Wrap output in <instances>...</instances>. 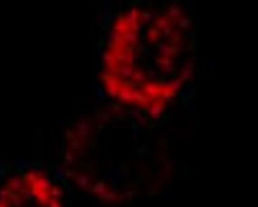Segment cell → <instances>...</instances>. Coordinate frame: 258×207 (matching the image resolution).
<instances>
[{"label": "cell", "mask_w": 258, "mask_h": 207, "mask_svg": "<svg viewBox=\"0 0 258 207\" xmlns=\"http://www.w3.org/2000/svg\"><path fill=\"white\" fill-rule=\"evenodd\" d=\"M20 193L23 195V197H24V198H27V200L32 201V197H33V195H32L31 189H28V188H22V189H20Z\"/></svg>", "instance_id": "27"}, {"label": "cell", "mask_w": 258, "mask_h": 207, "mask_svg": "<svg viewBox=\"0 0 258 207\" xmlns=\"http://www.w3.org/2000/svg\"><path fill=\"white\" fill-rule=\"evenodd\" d=\"M51 195H52L53 198H56V197L62 195V192H61V189L59 187H51Z\"/></svg>", "instance_id": "28"}, {"label": "cell", "mask_w": 258, "mask_h": 207, "mask_svg": "<svg viewBox=\"0 0 258 207\" xmlns=\"http://www.w3.org/2000/svg\"><path fill=\"white\" fill-rule=\"evenodd\" d=\"M70 146H71V149L74 151H78V153H84L85 146L79 139H75V137H74V139H71L70 140Z\"/></svg>", "instance_id": "15"}, {"label": "cell", "mask_w": 258, "mask_h": 207, "mask_svg": "<svg viewBox=\"0 0 258 207\" xmlns=\"http://www.w3.org/2000/svg\"><path fill=\"white\" fill-rule=\"evenodd\" d=\"M172 95H174V93L172 92V89H169L168 87H165V85H163V88H161V93H160V97L163 99H169Z\"/></svg>", "instance_id": "21"}, {"label": "cell", "mask_w": 258, "mask_h": 207, "mask_svg": "<svg viewBox=\"0 0 258 207\" xmlns=\"http://www.w3.org/2000/svg\"><path fill=\"white\" fill-rule=\"evenodd\" d=\"M152 17H153V14H152V13L149 11V10H144V11L141 13V18H143L144 22H149Z\"/></svg>", "instance_id": "30"}, {"label": "cell", "mask_w": 258, "mask_h": 207, "mask_svg": "<svg viewBox=\"0 0 258 207\" xmlns=\"http://www.w3.org/2000/svg\"><path fill=\"white\" fill-rule=\"evenodd\" d=\"M158 145L164 147V146H165V140H159V141H158Z\"/></svg>", "instance_id": "40"}, {"label": "cell", "mask_w": 258, "mask_h": 207, "mask_svg": "<svg viewBox=\"0 0 258 207\" xmlns=\"http://www.w3.org/2000/svg\"><path fill=\"white\" fill-rule=\"evenodd\" d=\"M102 200L106 201V202H115L118 200V195L116 192H111V191H107L106 193L102 195Z\"/></svg>", "instance_id": "18"}, {"label": "cell", "mask_w": 258, "mask_h": 207, "mask_svg": "<svg viewBox=\"0 0 258 207\" xmlns=\"http://www.w3.org/2000/svg\"><path fill=\"white\" fill-rule=\"evenodd\" d=\"M146 75H150V76H153V78H156V76H158V73L155 71V69H154L152 65H149V66H147Z\"/></svg>", "instance_id": "32"}, {"label": "cell", "mask_w": 258, "mask_h": 207, "mask_svg": "<svg viewBox=\"0 0 258 207\" xmlns=\"http://www.w3.org/2000/svg\"><path fill=\"white\" fill-rule=\"evenodd\" d=\"M90 191L93 192V193H96V195H103V193H106L107 191H108V187L103 183V182H98V183H96L94 184L92 188H90Z\"/></svg>", "instance_id": "14"}, {"label": "cell", "mask_w": 258, "mask_h": 207, "mask_svg": "<svg viewBox=\"0 0 258 207\" xmlns=\"http://www.w3.org/2000/svg\"><path fill=\"white\" fill-rule=\"evenodd\" d=\"M65 161H66V163L75 161V155H74L73 151H71V150H69V149H67V150L65 151Z\"/></svg>", "instance_id": "25"}, {"label": "cell", "mask_w": 258, "mask_h": 207, "mask_svg": "<svg viewBox=\"0 0 258 207\" xmlns=\"http://www.w3.org/2000/svg\"><path fill=\"white\" fill-rule=\"evenodd\" d=\"M139 17H140V14H139V9H138V8H131V9L126 13V14H125V19H126L129 27H130L131 24H134V23L139 22Z\"/></svg>", "instance_id": "6"}, {"label": "cell", "mask_w": 258, "mask_h": 207, "mask_svg": "<svg viewBox=\"0 0 258 207\" xmlns=\"http://www.w3.org/2000/svg\"><path fill=\"white\" fill-rule=\"evenodd\" d=\"M132 78H134V80H135V81H138V83H144V81L146 80L147 75H146V73H145V71L140 70V69H136V70L134 71Z\"/></svg>", "instance_id": "17"}, {"label": "cell", "mask_w": 258, "mask_h": 207, "mask_svg": "<svg viewBox=\"0 0 258 207\" xmlns=\"http://www.w3.org/2000/svg\"><path fill=\"white\" fill-rule=\"evenodd\" d=\"M99 119H101V121H103V122H104V121H107V119H108V115H107V113H102V115L99 116Z\"/></svg>", "instance_id": "38"}, {"label": "cell", "mask_w": 258, "mask_h": 207, "mask_svg": "<svg viewBox=\"0 0 258 207\" xmlns=\"http://www.w3.org/2000/svg\"><path fill=\"white\" fill-rule=\"evenodd\" d=\"M129 28H130V27H129L126 19H125V14H124V13H120V14H118V18H117L116 22H115L113 29L117 31V32H120V33H124V32L127 31Z\"/></svg>", "instance_id": "5"}, {"label": "cell", "mask_w": 258, "mask_h": 207, "mask_svg": "<svg viewBox=\"0 0 258 207\" xmlns=\"http://www.w3.org/2000/svg\"><path fill=\"white\" fill-rule=\"evenodd\" d=\"M37 178H38V175H36L33 172H28L25 174V181L27 182H31V183H36V181H37Z\"/></svg>", "instance_id": "26"}, {"label": "cell", "mask_w": 258, "mask_h": 207, "mask_svg": "<svg viewBox=\"0 0 258 207\" xmlns=\"http://www.w3.org/2000/svg\"><path fill=\"white\" fill-rule=\"evenodd\" d=\"M76 183L80 186V187H88V183H89V178L84 174H79L76 175Z\"/></svg>", "instance_id": "20"}, {"label": "cell", "mask_w": 258, "mask_h": 207, "mask_svg": "<svg viewBox=\"0 0 258 207\" xmlns=\"http://www.w3.org/2000/svg\"><path fill=\"white\" fill-rule=\"evenodd\" d=\"M163 109H164V99H160V101H155L153 104L149 106L147 111H149V115L154 119H159Z\"/></svg>", "instance_id": "2"}, {"label": "cell", "mask_w": 258, "mask_h": 207, "mask_svg": "<svg viewBox=\"0 0 258 207\" xmlns=\"http://www.w3.org/2000/svg\"><path fill=\"white\" fill-rule=\"evenodd\" d=\"M160 32H159V28H156V27H150L147 31V39L150 41V42H155V41L158 39Z\"/></svg>", "instance_id": "16"}, {"label": "cell", "mask_w": 258, "mask_h": 207, "mask_svg": "<svg viewBox=\"0 0 258 207\" xmlns=\"http://www.w3.org/2000/svg\"><path fill=\"white\" fill-rule=\"evenodd\" d=\"M156 47H158L159 52L163 55V57H170V55H172V52H170V45L164 43V42H159L156 45Z\"/></svg>", "instance_id": "13"}, {"label": "cell", "mask_w": 258, "mask_h": 207, "mask_svg": "<svg viewBox=\"0 0 258 207\" xmlns=\"http://www.w3.org/2000/svg\"><path fill=\"white\" fill-rule=\"evenodd\" d=\"M11 202L14 203L17 207H20V206H23V198H20V197H18V196H11Z\"/></svg>", "instance_id": "29"}, {"label": "cell", "mask_w": 258, "mask_h": 207, "mask_svg": "<svg viewBox=\"0 0 258 207\" xmlns=\"http://www.w3.org/2000/svg\"><path fill=\"white\" fill-rule=\"evenodd\" d=\"M170 33H172V28H170V25H167V27H164V28L161 29V36H163V37H169V36H170Z\"/></svg>", "instance_id": "33"}, {"label": "cell", "mask_w": 258, "mask_h": 207, "mask_svg": "<svg viewBox=\"0 0 258 207\" xmlns=\"http://www.w3.org/2000/svg\"><path fill=\"white\" fill-rule=\"evenodd\" d=\"M89 125L85 121H79L75 125V136H78V139H84L89 133Z\"/></svg>", "instance_id": "4"}, {"label": "cell", "mask_w": 258, "mask_h": 207, "mask_svg": "<svg viewBox=\"0 0 258 207\" xmlns=\"http://www.w3.org/2000/svg\"><path fill=\"white\" fill-rule=\"evenodd\" d=\"M34 186H37L41 191H47V189L51 187V182H50V179H47L46 177H43V175H38V178H37V181H36Z\"/></svg>", "instance_id": "9"}, {"label": "cell", "mask_w": 258, "mask_h": 207, "mask_svg": "<svg viewBox=\"0 0 258 207\" xmlns=\"http://www.w3.org/2000/svg\"><path fill=\"white\" fill-rule=\"evenodd\" d=\"M167 25H169V20H168L165 17H158V18L155 19V27H156V28L163 29V28H164V27H167Z\"/></svg>", "instance_id": "19"}, {"label": "cell", "mask_w": 258, "mask_h": 207, "mask_svg": "<svg viewBox=\"0 0 258 207\" xmlns=\"http://www.w3.org/2000/svg\"><path fill=\"white\" fill-rule=\"evenodd\" d=\"M192 70H193V64L189 61V62L186 64V66H184V69H183V71L179 74V79H181V80H188L189 78H191Z\"/></svg>", "instance_id": "10"}, {"label": "cell", "mask_w": 258, "mask_h": 207, "mask_svg": "<svg viewBox=\"0 0 258 207\" xmlns=\"http://www.w3.org/2000/svg\"><path fill=\"white\" fill-rule=\"evenodd\" d=\"M161 88L163 85L159 84V83H155V81H146L144 84V92L149 95V97H160V93H161Z\"/></svg>", "instance_id": "1"}, {"label": "cell", "mask_w": 258, "mask_h": 207, "mask_svg": "<svg viewBox=\"0 0 258 207\" xmlns=\"http://www.w3.org/2000/svg\"><path fill=\"white\" fill-rule=\"evenodd\" d=\"M65 133H66V136H67V137H70V139H74V137H75V133H74L71 130H66V132H65Z\"/></svg>", "instance_id": "37"}, {"label": "cell", "mask_w": 258, "mask_h": 207, "mask_svg": "<svg viewBox=\"0 0 258 207\" xmlns=\"http://www.w3.org/2000/svg\"><path fill=\"white\" fill-rule=\"evenodd\" d=\"M147 151V145L146 144H141L139 147H138V150H136V153L139 154V155H144L145 153Z\"/></svg>", "instance_id": "31"}, {"label": "cell", "mask_w": 258, "mask_h": 207, "mask_svg": "<svg viewBox=\"0 0 258 207\" xmlns=\"http://www.w3.org/2000/svg\"><path fill=\"white\" fill-rule=\"evenodd\" d=\"M135 193V189H130V191H127L126 193H125V197H130V196H132Z\"/></svg>", "instance_id": "39"}, {"label": "cell", "mask_w": 258, "mask_h": 207, "mask_svg": "<svg viewBox=\"0 0 258 207\" xmlns=\"http://www.w3.org/2000/svg\"><path fill=\"white\" fill-rule=\"evenodd\" d=\"M110 109H113L116 113H122V112H124V108H122L120 104H111Z\"/></svg>", "instance_id": "35"}, {"label": "cell", "mask_w": 258, "mask_h": 207, "mask_svg": "<svg viewBox=\"0 0 258 207\" xmlns=\"http://www.w3.org/2000/svg\"><path fill=\"white\" fill-rule=\"evenodd\" d=\"M181 84H182V80L178 78V79H170V80H168L165 84H163V85H165L169 89H172V92L175 94V93H177V90L181 88Z\"/></svg>", "instance_id": "11"}, {"label": "cell", "mask_w": 258, "mask_h": 207, "mask_svg": "<svg viewBox=\"0 0 258 207\" xmlns=\"http://www.w3.org/2000/svg\"><path fill=\"white\" fill-rule=\"evenodd\" d=\"M8 187L13 191V192H18L22 189V182H20V179L18 177H11L10 178V181L8 183Z\"/></svg>", "instance_id": "12"}, {"label": "cell", "mask_w": 258, "mask_h": 207, "mask_svg": "<svg viewBox=\"0 0 258 207\" xmlns=\"http://www.w3.org/2000/svg\"><path fill=\"white\" fill-rule=\"evenodd\" d=\"M106 88H107V92L110 93L111 95L117 97V94H118V85H116V84H106Z\"/></svg>", "instance_id": "24"}, {"label": "cell", "mask_w": 258, "mask_h": 207, "mask_svg": "<svg viewBox=\"0 0 258 207\" xmlns=\"http://www.w3.org/2000/svg\"><path fill=\"white\" fill-rule=\"evenodd\" d=\"M181 14H182L181 5H178V4H172V5L168 8V11H167L165 18H167L168 20H173L175 17H181Z\"/></svg>", "instance_id": "7"}, {"label": "cell", "mask_w": 258, "mask_h": 207, "mask_svg": "<svg viewBox=\"0 0 258 207\" xmlns=\"http://www.w3.org/2000/svg\"><path fill=\"white\" fill-rule=\"evenodd\" d=\"M48 206H50V207H61V205H60V203H59L55 198H52V200L50 198V201H48Z\"/></svg>", "instance_id": "36"}, {"label": "cell", "mask_w": 258, "mask_h": 207, "mask_svg": "<svg viewBox=\"0 0 258 207\" xmlns=\"http://www.w3.org/2000/svg\"><path fill=\"white\" fill-rule=\"evenodd\" d=\"M37 198H38V202H39V203H48V201H50V195L47 193V191H41V192H39V195L37 196Z\"/></svg>", "instance_id": "22"}, {"label": "cell", "mask_w": 258, "mask_h": 207, "mask_svg": "<svg viewBox=\"0 0 258 207\" xmlns=\"http://www.w3.org/2000/svg\"><path fill=\"white\" fill-rule=\"evenodd\" d=\"M116 119H117V121H121V122H122V121H124V122H126V121H127V118H126V117H118V118H116Z\"/></svg>", "instance_id": "41"}, {"label": "cell", "mask_w": 258, "mask_h": 207, "mask_svg": "<svg viewBox=\"0 0 258 207\" xmlns=\"http://www.w3.org/2000/svg\"><path fill=\"white\" fill-rule=\"evenodd\" d=\"M189 23H191V19H189L188 17H179V19H178V24H179L181 28L187 29L189 27Z\"/></svg>", "instance_id": "23"}, {"label": "cell", "mask_w": 258, "mask_h": 207, "mask_svg": "<svg viewBox=\"0 0 258 207\" xmlns=\"http://www.w3.org/2000/svg\"><path fill=\"white\" fill-rule=\"evenodd\" d=\"M136 119H138V122L140 123V125H146V123H147V119H146L145 115H143V113L138 115V116H136Z\"/></svg>", "instance_id": "34"}, {"label": "cell", "mask_w": 258, "mask_h": 207, "mask_svg": "<svg viewBox=\"0 0 258 207\" xmlns=\"http://www.w3.org/2000/svg\"><path fill=\"white\" fill-rule=\"evenodd\" d=\"M113 71H116L118 75L125 76V78H132L134 71H135V66L130 64H122V65H116L113 69Z\"/></svg>", "instance_id": "3"}, {"label": "cell", "mask_w": 258, "mask_h": 207, "mask_svg": "<svg viewBox=\"0 0 258 207\" xmlns=\"http://www.w3.org/2000/svg\"><path fill=\"white\" fill-rule=\"evenodd\" d=\"M122 39H124L126 43H136L138 34H136V32H135V31L129 28L127 31H125L124 33H122Z\"/></svg>", "instance_id": "8"}]
</instances>
